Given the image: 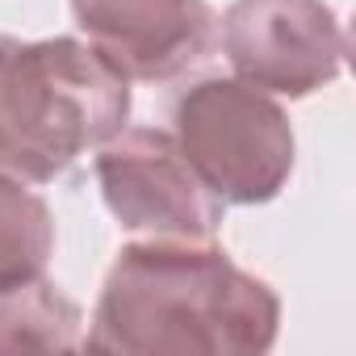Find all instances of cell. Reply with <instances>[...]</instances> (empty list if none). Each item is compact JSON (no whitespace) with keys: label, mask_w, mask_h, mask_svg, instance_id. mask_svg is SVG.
Returning <instances> with one entry per match:
<instances>
[{"label":"cell","mask_w":356,"mask_h":356,"mask_svg":"<svg viewBox=\"0 0 356 356\" xmlns=\"http://www.w3.org/2000/svg\"><path fill=\"white\" fill-rule=\"evenodd\" d=\"M172 134L222 206H264L293 172V126L273 92L206 76L172 101Z\"/></svg>","instance_id":"3"},{"label":"cell","mask_w":356,"mask_h":356,"mask_svg":"<svg viewBox=\"0 0 356 356\" xmlns=\"http://www.w3.org/2000/svg\"><path fill=\"white\" fill-rule=\"evenodd\" d=\"M130 118V80L88 38L0 34V172L51 185Z\"/></svg>","instance_id":"2"},{"label":"cell","mask_w":356,"mask_h":356,"mask_svg":"<svg viewBox=\"0 0 356 356\" xmlns=\"http://www.w3.org/2000/svg\"><path fill=\"white\" fill-rule=\"evenodd\" d=\"M105 210L147 239H214L227 206L185 159L172 130L122 126L92 159Z\"/></svg>","instance_id":"4"},{"label":"cell","mask_w":356,"mask_h":356,"mask_svg":"<svg viewBox=\"0 0 356 356\" xmlns=\"http://www.w3.org/2000/svg\"><path fill=\"white\" fill-rule=\"evenodd\" d=\"M84 348V310L47 277H0V352H76Z\"/></svg>","instance_id":"7"},{"label":"cell","mask_w":356,"mask_h":356,"mask_svg":"<svg viewBox=\"0 0 356 356\" xmlns=\"http://www.w3.org/2000/svg\"><path fill=\"white\" fill-rule=\"evenodd\" d=\"M281 298L214 239L126 243L105 273L84 348L122 356H260L277 343Z\"/></svg>","instance_id":"1"},{"label":"cell","mask_w":356,"mask_h":356,"mask_svg":"<svg viewBox=\"0 0 356 356\" xmlns=\"http://www.w3.org/2000/svg\"><path fill=\"white\" fill-rule=\"evenodd\" d=\"M55 256V214L51 206L13 176L0 172V277L47 273Z\"/></svg>","instance_id":"8"},{"label":"cell","mask_w":356,"mask_h":356,"mask_svg":"<svg viewBox=\"0 0 356 356\" xmlns=\"http://www.w3.org/2000/svg\"><path fill=\"white\" fill-rule=\"evenodd\" d=\"M80 34L126 80H176L210 59L218 13L206 0H67Z\"/></svg>","instance_id":"6"},{"label":"cell","mask_w":356,"mask_h":356,"mask_svg":"<svg viewBox=\"0 0 356 356\" xmlns=\"http://www.w3.org/2000/svg\"><path fill=\"white\" fill-rule=\"evenodd\" d=\"M218 34L243 84L289 101L327 88L348 63V34L327 0H235Z\"/></svg>","instance_id":"5"}]
</instances>
